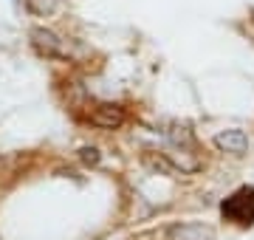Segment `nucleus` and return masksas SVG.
Wrapping results in <instances>:
<instances>
[{
  "instance_id": "1",
  "label": "nucleus",
  "mask_w": 254,
  "mask_h": 240,
  "mask_svg": "<svg viewBox=\"0 0 254 240\" xmlns=\"http://www.w3.org/2000/svg\"><path fill=\"white\" fill-rule=\"evenodd\" d=\"M220 215H223V221L243 226V229L254 226V186L243 184L235 192H229L220 203Z\"/></svg>"
},
{
  "instance_id": "2",
  "label": "nucleus",
  "mask_w": 254,
  "mask_h": 240,
  "mask_svg": "<svg viewBox=\"0 0 254 240\" xmlns=\"http://www.w3.org/2000/svg\"><path fill=\"white\" fill-rule=\"evenodd\" d=\"M28 40L40 57L46 60H71V40H65L63 34H57L48 26H34L28 31Z\"/></svg>"
},
{
  "instance_id": "3",
  "label": "nucleus",
  "mask_w": 254,
  "mask_h": 240,
  "mask_svg": "<svg viewBox=\"0 0 254 240\" xmlns=\"http://www.w3.org/2000/svg\"><path fill=\"white\" fill-rule=\"evenodd\" d=\"M161 156L170 161L178 176H195L203 170V158L198 156V147H178V144H164Z\"/></svg>"
},
{
  "instance_id": "4",
  "label": "nucleus",
  "mask_w": 254,
  "mask_h": 240,
  "mask_svg": "<svg viewBox=\"0 0 254 240\" xmlns=\"http://www.w3.org/2000/svg\"><path fill=\"white\" fill-rule=\"evenodd\" d=\"M212 144H215V150L223 153V156L240 158L252 150V136H249L243 127H226V130H218V133L212 136Z\"/></svg>"
},
{
  "instance_id": "5",
  "label": "nucleus",
  "mask_w": 254,
  "mask_h": 240,
  "mask_svg": "<svg viewBox=\"0 0 254 240\" xmlns=\"http://www.w3.org/2000/svg\"><path fill=\"white\" fill-rule=\"evenodd\" d=\"M88 121L99 130H119L127 121V111L119 102H96L88 111Z\"/></svg>"
},
{
  "instance_id": "6",
  "label": "nucleus",
  "mask_w": 254,
  "mask_h": 240,
  "mask_svg": "<svg viewBox=\"0 0 254 240\" xmlns=\"http://www.w3.org/2000/svg\"><path fill=\"white\" fill-rule=\"evenodd\" d=\"M170 240H215V229L206 223H178L170 229Z\"/></svg>"
},
{
  "instance_id": "7",
  "label": "nucleus",
  "mask_w": 254,
  "mask_h": 240,
  "mask_svg": "<svg viewBox=\"0 0 254 240\" xmlns=\"http://www.w3.org/2000/svg\"><path fill=\"white\" fill-rule=\"evenodd\" d=\"M60 6H63V0H26V9L34 17H51Z\"/></svg>"
},
{
  "instance_id": "8",
  "label": "nucleus",
  "mask_w": 254,
  "mask_h": 240,
  "mask_svg": "<svg viewBox=\"0 0 254 240\" xmlns=\"http://www.w3.org/2000/svg\"><path fill=\"white\" fill-rule=\"evenodd\" d=\"M79 158H82L88 167H96V164L102 161V156H99V150H96V147H82V150H79Z\"/></svg>"
}]
</instances>
